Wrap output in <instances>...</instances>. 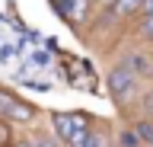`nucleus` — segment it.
I'll use <instances>...</instances> for the list:
<instances>
[{
  "instance_id": "nucleus-9",
  "label": "nucleus",
  "mask_w": 153,
  "mask_h": 147,
  "mask_svg": "<svg viewBox=\"0 0 153 147\" xmlns=\"http://www.w3.org/2000/svg\"><path fill=\"white\" fill-rule=\"evenodd\" d=\"M32 144L35 147H61V141H57L54 134H45V131H42V134H32Z\"/></svg>"
},
{
  "instance_id": "nucleus-1",
  "label": "nucleus",
  "mask_w": 153,
  "mask_h": 147,
  "mask_svg": "<svg viewBox=\"0 0 153 147\" xmlns=\"http://www.w3.org/2000/svg\"><path fill=\"white\" fill-rule=\"evenodd\" d=\"M89 118L83 112H51V134L67 147H80L89 137Z\"/></svg>"
},
{
  "instance_id": "nucleus-3",
  "label": "nucleus",
  "mask_w": 153,
  "mask_h": 147,
  "mask_svg": "<svg viewBox=\"0 0 153 147\" xmlns=\"http://www.w3.org/2000/svg\"><path fill=\"white\" fill-rule=\"evenodd\" d=\"M35 106L26 102V99H19L16 93H10V90H0V118L3 122H16V125H32L35 122Z\"/></svg>"
},
{
  "instance_id": "nucleus-2",
  "label": "nucleus",
  "mask_w": 153,
  "mask_h": 147,
  "mask_svg": "<svg viewBox=\"0 0 153 147\" xmlns=\"http://www.w3.org/2000/svg\"><path fill=\"white\" fill-rule=\"evenodd\" d=\"M105 87H108V96H112L118 106H128V102L137 96V90H140V77H137L134 70L115 64V67L105 74Z\"/></svg>"
},
{
  "instance_id": "nucleus-11",
  "label": "nucleus",
  "mask_w": 153,
  "mask_h": 147,
  "mask_svg": "<svg viewBox=\"0 0 153 147\" xmlns=\"http://www.w3.org/2000/svg\"><path fill=\"white\" fill-rule=\"evenodd\" d=\"M140 102H143V115H150V118H153V87L143 93V99H140Z\"/></svg>"
},
{
  "instance_id": "nucleus-14",
  "label": "nucleus",
  "mask_w": 153,
  "mask_h": 147,
  "mask_svg": "<svg viewBox=\"0 0 153 147\" xmlns=\"http://www.w3.org/2000/svg\"><path fill=\"white\" fill-rule=\"evenodd\" d=\"M13 147H35V144H32V137H26V141H16Z\"/></svg>"
},
{
  "instance_id": "nucleus-13",
  "label": "nucleus",
  "mask_w": 153,
  "mask_h": 147,
  "mask_svg": "<svg viewBox=\"0 0 153 147\" xmlns=\"http://www.w3.org/2000/svg\"><path fill=\"white\" fill-rule=\"evenodd\" d=\"M140 16H153V0H143V7H140Z\"/></svg>"
},
{
  "instance_id": "nucleus-12",
  "label": "nucleus",
  "mask_w": 153,
  "mask_h": 147,
  "mask_svg": "<svg viewBox=\"0 0 153 147\" xmlns=\"http://www.w3.org/2000/svg\"><path fill=\"white\" fill-rule=\"evenodd\" d=\"M93 3H96V7H99V10H112V7H115V0H93Z\"/></svg>"
},
{
  "instance_id": "nucleus-10",
  "label": "nucleus",
  "mask_w": 153,
  "mask_h": 147,
  "mask_svg": "<svg viewBox=\"0 0 153 147\" xmlns=\"http://www.w3.org/2000/svg\"><path fill=\"white\" fill-rule=\"evenodd\" d=\"M80 147H105V137H102V131H89V137H86Z\"/></svg>"
},
{
  "instance_id": "nucleus-15",
  "label": "nucleus",
  "mask_w": 153,
  "mask_h": 147,
  "mask_svg": "<svg viewBox=\"0 0 153 147\" xmlns=\"http://www.w3.org/2000/svg\"><path fill=\"white\" fill-rule=\"evenodd\" d=\"M3 137H7V125H0V144H3Z\"/></svg>"
},
{
  "instance_id": "nucleus-4",
  "label": "nucleus",
  "mask_w": 153,
  "mask_h": 147,
  "mask_svg": "<svg viewBox=\"0 0 153 147\" xmlns=\"http://www.w3.org/2000/svg\"><path fill=\"white\" fill-rule=\"evenodd\" d=\"M118 64L128 67V70H134L140 80H147V77L153 80V58H150V48H128V51H121Z\"/></svg>"
},
{
  "instance_id": "nucleus-8",
  "label": "nucleus",
  "mask_w": 153,
  "mask_h": 147,
  "mask_svg": "<svg viewBox=\"0 0 153 147\" xmlns=\"http://www.w3.org/2000/svg\"><path fill=\"white\" fill-rule=\"evenodd\" d=\"M118 147H140V137L134 134V128H124V131H118Z\"/></svg>"
},
{
  "instance_id": "nucleus-17",
  "label": "nucleus",
  "mask_w": 153,
  "mask_h": 147,
  "mask_svg": "<svg viewBox=\"0 0 153 147\" xmlns=\"http://www.w3.org/2000/svg\"><path fill=\"white\" fill-rule=\"evenodd\" d=\"M140 147H147V144H140Z\"/></svg>"
},
{
  "instance_id": "nucleus-5",
  "label": "nucleus",
  "mask_w": 153,
  "mask_h": 147,
  "mask_svg": "<svg viewBox=\"0 0 153 147\" xmlns=\"http://www.w3.org/2000/svg\"><path fill=\"white\" fill-rule=\"evenodd\" d=\"M140 7H143V0H115V7L105 10V16L112 22H128L134 16H140Z\"/></svg>"
},
{
  "instance_id": "nucleus-16",
  "label": "nucleus",
  "mask_w": 153,
  "mask_h": 147,
  "mask_svg": "<svg viewBox=\"0 0 153 147\" xmlns=\"http://www.w3.org/2000/svg\"><path fill=\"white\" fill-rule=\"evenodd\" d=\"M147 48H150V58H153V45H147Z\"/></svg>"
},
{
  "instance_id": "nucleus-7",
  "label": "nucleus",
  "mask_w": 153,
  "mask_h": 147,
  "mask_svg": "<svg viewBox=\"0 0 153 147\" xmlns=\"http://www.w3.org/2000/svg\"><path fill=\"white\" fill-rule=\"evenodd\" d=\"M134 39L140 42V45H153V16H137Z\"/></svg>"
},
{
  "instance_id": "nucleus-6",
  "label": "nucleus",
  "mask_w": 153,
  "mask_h": 147,
  "mask_svg": "<svg viewBox=\"0 0 153 147\" xmlns=\"http://www.w3.org/2000/svg\"><path fill=\"white\" fill-rule=\"evenodd\" d=\"M134 134L140 137V144H147V147H153V118L150 115H140V118H134Z\"/></svg>"
}]
</instances>
